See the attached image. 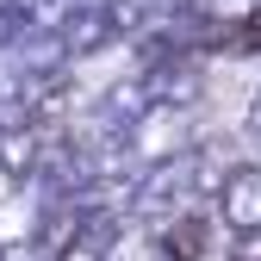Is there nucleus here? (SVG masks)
<instances>
[{
    "label": "nucleus",
    "mask_w": 261,
    "mask_h": 261,
    "mask_svg": "<svg viewBox=\"0 0 261 261\" xmlns=\"http://www.w3.org/2000/svg\"><path fill=\"white\" fill-rule=\"evenodd\" d=\"M130 149H143L149 155V168H155V162H168V155H187L193 143H187V112H149L137 130H130Z\"/></svg>",
    "instance_id": "obj_3"
},
{
    "label": "nucleus",
    "mask_w": 261,
    "mask_h": 261,
    "mask_svg": "<svg viewBox=\"0 0 261 261\" xmlns=\"http://www.w3.org/2000/svg\"><path fill=\"white\" fill-rule=\"evenodd\" d=\"M56 31H62V44H69V56H93V50H106L118 38L112 19H106V0H100V7H75Z\"/></svg>",
    "instance_id": "obj_4"
},
{
    "label": "nucleus",
    "mask_w": 261,
    "mask_h": 261,
    "mask_svg": "<svg viewBox=\"0 0 261 261\" xmlns=\"http://www.w3.org/2000/svg\"><path fill=\"white\" fill-rule=\"evenodd\" d=\"M62 62H69L62 31H25V38H19V69H25V81H56Z\"/></svg>",
    "instance_id": "obj_5"
},
{
    "label": "nucleus",
    "mask_w": 261,
    "mask_h": 261,
    "mask_svg": "<svg viewBox=\"0 0 261 261\" xmlns=\"http://www.w3.org/2000/svg\"><path fill=\"white\" fill-rule=\"evenodd\" d=\"M218 218L230 224L237 237H255L261 230V168L255 162H237L218 187Z\"/></svg>",
    "instance_id": "obj_2"
},
{
    "label": "nucleus",
    "mask_w": 261,
    "mask_h": 261,
    "mask_svg": "<svg viewBox=\"0 0 261 261\" xmlns=\"http://www.w3.org/2000/svg\"><path fill=\"white\" fill-rule=\"evenodd\" d=\"M112 261H168V249H162V237H143V243H118Z\"/></svg>",
    "instance_id": "obj_8"
},
{
    "label": "nucleus",
    "mask_w": 261,
    "mask_h": 261,
    "mask_svg": "<svg viewBox=\"0 0 261 261\" xmlns=\"http://www.w3.org/2000/svg\"><path fill=\"white\" fill-rule=\"evenodd\" d=\"M38 162H44L38 130H13V137H0V174H7V180H25Z\"/></svg>",
    "instance_id": "obj_7"
},
{
    "label": "nucleus",
    "mask_w": 261,
    "mask_h": 261,
    "mask_svg": "<svg viewBox=\"0 0 261 261\" xmlns=\"http://www.w3.org/2000/svg\"><path fill=\"white\" fill-rule=\"evenodd\" d=\"M205 218L199 212H174L168 224H162V249H168V261H199V249H205Z\"/></svg>",
    "instance_id": "obj_6"
},
{
    "label": "nucleus",
    "mask_w": 261,
    "mask_h": 261,
    "mask_svg": "<svg viewBox=\"0 0 261 261\" xmlns=\"http://www.w3.org/2000/svg\"><path fill=\"white\" fill-rule=\"evenodd\" d=\"M0 261H7V255H0Z\"/></svg>",
    "instance_id": "obj_12"
},
{
    "label": "nucleus",
    "mask_w": 261,
    "mask_h": 261,
    "mask_svg": "<svg viewBox=\"0 0 261 261\" xmlns=\"http://www.w3.org/2000/svg\"><path fill=\"white\" fill-rule=\"evenodd\" d=\"M143 87H149V106H162V112H193L199 93H205V69H199V56H174V62H162V69H149Z\"/></svg>",
    "instance_id": "obj_1"
},
{
    "label": "nucleus",
    "mask_w": 261,
    "mask_h": 261,
    "mask_svg": "<svg viewBox=\"0 0 261 261\" xmlns=\"http://www.w3.org/2000/svg\"><path fill=\"white\" fill-rule=\"evenodd\" d=\"M230 261H261V230H255V237H237V255H230Z\"/></svg>",
    "instance_id": "obj_10"
},
{
    "label": "nucleus",
    "mask_w": 261,
    "mask_h": 261,
    "mask_svg": "<svg viewBox=\"0 0 261 261\" xmlns=\"http://www.w3.org/2000/svg\"><path fill=\"white\" fill-rule=\"evenodd\" d=\"M243 56H261V13L243 19Z\"/></svg>",
    "instance_id": "obj_9"
},
{
    "label": "nucleus",
    "mask_w": 261,
    "mask_h": 261,
    "mask_svg": "<svg viewBox=\"0 0 261 261\" xmlns=\"http://www.w3.org/2000/svg\"><path fill=\"white\" fill-rule=\"evenodd\" d=\"M249 137H261V106H255V118H249Z\"/></svg>",
    "instance_id": "obj_11"
}]
</instances>
